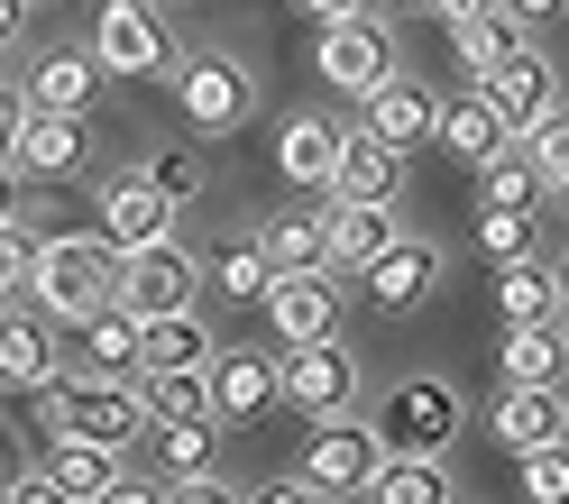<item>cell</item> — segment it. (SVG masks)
<instances>
[{"label": "cell", "instance_id": "cell-9", "mask_svg": "<svg viewBox=\"0 0 569 504\" xmlns=\"http://www.w3.org/2000/svg\"><path fill=\"white\" fill-rule=\"evenodd\" d=\"M174 111H184L202 138H230L248 111H258V92H248V64H230V56H193V64H174Z\"/></svg>", "mask_w": 569, "mask_h": 504}, {"label": "cell", "instance_id": "cell-17", "mask_svg": "<svg viewBox=\"0 0 569 504\" xmlns=\"http://www.w3.org/2000/svg\"><path fill=\"white\" fill-rule=\"evenodd\" d=\"M340 120L322 111H284L276 120V165H284V184H303V193H331V165H340Z\"/></svg>", "mask_w": 569, "mask_h": 504}, {"label": "cell", "instance_id": "cell-36", "mask_svg": "<svg viewBox=\"0 0 569 504\" xmlns=\"http://www.w3.org/2000/svg\"><path fill=\"white\" fill-rule=\"evenodd\" d=\"M478 248L487 258H523L532 248V211L523 202H478Z\"/></svg>", "mask_w": 569, "mask_h": 504}, {"label": "cell", "instance_id": "cell-6", "mask_svg": "<svg viewBox=\"0 0 569 504\" xmlns=\"http://www.w3.org/2000/svg\"><path fill=\"white\" fill-rule=\"evenodd\" d=\"M386 467V431L377 422H349V413H322L303 441V477L312 495H368V477Z\"/></svg>", "mask_w": 569, "mask_h": 504}, {"label": "cell", "instance_id": "cell-39", "mask_svg": "<svg viewBox=\"0 0 569 504\" xmlns=\"http://www.w3.org/2000/svg\"><path fill=\"white\" fill-rule=\"evenodd\" d=\"M148 174H157V184H166L174 202H193V193H202V157H193V148H166V157H148Z\"/></svg>", "mask_w": 569, "mask_h": 504}, {"label": "cell", "instance_id": "cell-21", "mask_svg": "<svg viewBox=\"0 0 569 504\" xmlns=\"http://www.w3.org/2000/svg\"><path fill=\"white\" fill-rule=\"evenodd\" d=\"M322 239H331V266L359 275L377 248L396 239V202H340V193H322Z\"/></svg>", "mask_w": 569, "mask_h": 504}, {"label": "cell", "instance_id": "cell-44", "mask_svg": "<svg viewBox=\"0 0 569 504\" xmlns=\"http://www.w3.org/2000/svg\"><path fill=\"white\" fill-rule=\"evenodd\" d=\"M506 10H515V19H523V28H542V19H551V10H560V0H506Z\"/></svg>", "mask_w": 569, "mask_h": 504}, {"label": "cell", "instance_id": "cell-18", "mask_svg": "<svg viewBox=\"0 0 569 504\" xmlns=\"http://www.w3.org/2000/svg\"><path fill=\"white\" fill-rule=\"evenodd\" d=\"M331 193L340 202H405V148H386L377 129H349L340 165H331Z\"/></svg>", "mask_w": 569, "mask_h": 504}, {"label": "cell", "instance_id": "cell-33", "mask_svg": "<svg viewBox=\"0 0 569 504\" xmlns=\"http://www.w3.org/2000/svg\"><path fill=\"white\" fill-rule=\"evenodd\" d=\"M157 458L166 477H202L221 458V413H193V422H157Z\"/></svg>", "mask_w": 569, "mask_h": 504}, {"label": "cell", "instance_id": "cell-1", "mask_svg": "<svg viewBox=\"0 0 569 504\" xmlns=\"http://www.w3.org/2000/svg\"><path fill=\"white\" fill-rule=\"evenodd\" d=\"M38 431H47V441L83 431V441L129 450L138 431H157V422H148V394H138V376H101V367H83V376L38 385Z\"/></svg>", "mask_w": 569, "mask_h": 504}, {"label": "cell", "instance_id": "cell-13", "mask_svg": "<svg viewBox=\"0 0 569 504\" xmlns=\"http://www.w3.org/2000/svg\"><path fill=\"white\" fill-rule=\"evenodd\" d=\"M478 92H487V111L523 138L532 120L551 111V64H542V47H532V38H523V47H506V56H496L487 74H478Z\"/></svg>", "mask_w": 569, "mask_h": 504}, {"label": "cell", "instance_id": "cell-45", "mask_svg": "<svg viewBox=\"0 0 569 504\" xmlns=\"http://www.w3.org/2000/svg\"><path fill=\"white\" fill-rule=\"evenodd\" d=\"M19 19H28V0H0V47L19 38Z\"/></svg>", "mask_w": 569, "mask_h": 504}, {"label": "cell", "instance_id": "cell-35", "mask_svg": "<svg viewBox=\"0 0 569 504\" xmlns=\"http://www.w3.org/2000/svg\"><path fill=\"white\" fill-rule=\"evenodd\" d=\"M523 157H532V174L560 193V184H569V111H542V120H532V129H523Z\"/></svg>", "mask_w": 569, "mask_h": 504}, {"label": "cell", "instance_id": "cell-32", "mask_svg": "<svg viewBox=\"0 0 569 504\" xmlns=\"http://www.w3.org/2000/svg\"><path fill=\"white\" fill-rule=\"evenodd\" d=\"M202 284H211L221 303H267L276 266H267V248H258V239H239V248H221V258L202 266Z\"/></svg>", "mask_w": 569, "mask_h": 504}, {"label": "cell", "instance_id": "cell-46", "mask_svg": "<svg viewBox=\"0 0 569 504\" xmlns=\"http://www.w3.org/2000/svg\"><path fill=\"white\" fill-rule=\"evenodd\" d=\"M386 10H441V0H386Z\"/></svg>", "mask_w": 569, "mask_h": 504}, {"label": "cell", "instance_id": "cell-28", "mask_svg": "<svg viewBox=\"0 0 569 504\" xmlns=\"http://www.w3.org/2000/svg\"><path fill=\"white\" fill-rule=\"evenodd\" d=\"M138 394H148V422L221 413V404H211V367H138Z\"/></svg>", "mask_w": 569, "mask_h": 504}, {"label": "cell", "instance_id": "cell-3", "mask_svg": "<svg viewBox=\"0 0 569 504\" xmlns=\"http://www.w3.org/2000/svg\"><path fill=\"white\" fill-rule=\"evenodd\" d=\"M312 74H322L340 101H368L386 74H396V28H386L377 10L322 19V38H312Z\"/></svg>", "mask_w": 569, "mask_h": 504}, {"label": "cell", "instance_id": "cell-25", "mask_svg": "<svg viewBox=\"0 0 569 504\" xmlns=\"http://www.w3.org/2000/svg\"><path fill=\"white\" fill-rule=\"evenodd\" d=\"M47 467H56V495H111L120 486V450L111 441H83V431H64V441H47Z\"/></svg>", "mask_w": 569, "mask_h": 504}, {"label": "cell", "instance_id": "cell-19", "mask_svg": "<svg viewBox=\"0 0 569 504\" xmlns=\"http://www.w3.org/2000/svg\"><path fill=\"white\" fill-rule=\"evenodd\" d=\"M92 157V111H38L28 101V129H19V174H74Z\"/></svg>", "mask_w": 569, "mask_h": 504}, {"label": "cell", "instance_id": "cell-14", "mask_svg": "<svg viewBox=\"0 0 569 504\" xmlns=\"http://www.w3.org/2000/svg\"><path fill=\"white\" fill-rule=\"evenodd\" d=\"M487 431H496V450H506V458L551 450V441H569V394H560V385H515V376H506Z\"/></svg>", "mask_w": 569, "mask_h": 504}, {"label": "cell", "instance_id": "cell-48", "mask_svg": "<svg viewBox=\"0 0 569 504\" xmlns=\"http://www.w3.org/2000/svg\"><path fill=\"white\" fill-rule=\"evenodd\" d=\"M560 340H569V312H560Z\"/></svg>", "mask_w": 569, "mask_h": 504}, {"label": "cell", "instance_id": "cell-22", "mask_svg": "<svg viewBox=\"0 0 569 504\" xmlns=\"http://www.w3.org/2000/svg\"><path fill=\"white\" fill-rule=\"evenodd\" d=\"M92 92H101L92 38L83 47H47L38 64H28V101H38V111H92Z\"/></svg>", "mask_w": 569, "mask_h": 504}, {"label": "cell", "instance_id": "cell-10", "mask_svg": "<svg viewBox=\"0 0 569 504\" xmlns=\"http://www.w3.org/2000/svg\"><path fill=\"white\" fill-rule=\"evenodd\" d=\"M276 367H284V404H295L303 422L349 413V394H359V357L340 349V331H331V340H303V349H284Z\"/></svg>", "mask_w": 569, "mask_h": 504}, {"label": "cell", "instance_id": "cell-31", "mask_svg": "<svg viewBox=\"0 0 569 504\" xmlns=\"http://www.w3.org/2000/svg\"><path fill=\"white\" fill-rule=\"evenodd\" d=\"M258 248H267V266H276V275H284V266H331L322 211H276V221L258 230Z\"/></svg>", "mask_w": 569, "mask_h": 504}, {"label": "cell", "instance_id": "cell-42", "mask_svg": "<svg viewBox=\"0 0 569 504\" xmlns=\"http://www.w3.org/2000/svg\"><path fill=\"white\" fill-rule=\"evenodd\" d=\"M295 10H303L312 28H322V19H349V10H368V0H295Z\"/></svg>", "mask_w": 569, "mask_h": 504}, {"label": "cell", "instance_id": "cell-30", "mask_svg": "<svg viewBox=\"0 0 569 504\" xmlns=\"http://www.w3.org/2000/svg\"><path fill=\"white\" fill-rule=\"evenodd\" d=\"M83 367L138 376V312H129V303H101V312L83 321Z\"/></svg>", "mask_w": 569, "mask_h": 504}, {"label": "cell", "instance_id": "cell-37", "mask_svg": "<svg viewBox=\"0 0 569 504\" xmlns=\"http://www.w3.org/2000/svg\"><path fill=\"white\" fill-rule=\"evenodd\" d=\"M515 467H523V495H542V504H560V495H569V441H551V450H523Z\"/></svg>", "mask_w": 569, "mask_h": 504}, {"label": "cell", "instance_id": "cell-8", "mask_svg": "<svg viewBox=\"0 0 569 504\" xmlns=\"http://www.w3.org/2000/svg\"><path fill=\"white\" fill-rule=\"evenodd\" d=\"M202 294V258H193V248L184 239H148V248H120V303L138 312V321H148V312H184Z\"/></svg>", "mask_w": 569, "mask_h": 504}, {"label": "cell", "instance_id": "cell-2", "mask_svg": "<svg viewBox=\"0 0 569 504\" xmlns=\"http://www.w3.org/2000/svg\"><path fill=\"white\" fill-rule=\"evenodd\" d=\"M28 294H38L64 331H83L101 303H120V248L111 239H38V266H28Z\"/></svg>", "mask_w": 569, "mask_h": 504}, {"label": "cell", "instance_id": "cell-29", "mask_svg": "<svg viewBox=\"0 0 569 504\" xmlns=\"http://www.w3.org/2000/svg\"><path fill=\"white\" fill-rule=\"evenodd\" d=\"M377 504H450V467L441 458H413V450H386V467L368 477Z\"/></svg>", "mask_w": 569, "mask_h": 504}, {"label": "cell", "instance_id": "cell-15", "mask_svg": "<svg viewBox=\"0 0 569 504\" xmlns=\"http://www.w3.org/2000/svg\"><path fill=\"white\" fill-rule=\"evenodd\" d=\"M211 404H221V422H258L284 404V367L267 349H211Z\"/></svg>", "mask_w": 569, "mask_h": 504}, {"label": "cell", "instance_id": "cell-4", "mask_svg": "<svg viewBox=\"0 0 569 504\" xmlns=\"http://www.w3.org/2000/svg\"><path fill=\"white\" fill-rule=\"evenodd\" d=\"M92 56H101V74H120V83H157V74H174V38H166V19L148 10V0H101Z\"/></svg>", "mask_w": 569, "mask_h": 504}, {"label": "cell", "instance_id": "cell-40", "mask_svg": "<svg viewBox=\"0 0 569 504\" xmlns=\"http://www.w3.org/2000/svg\"><path fill=\"white\" fill-rule=\"evenodd\" d=\"M0 495H10V504H56V467H47V458H38V467H19Z\"/></svg>", "mask_w": 569, "mask_h": 504}, {"label": "cell", "instance_id": "cell-38", "mask_svg": "<svg viewBox=\"0 0 569 504\" xmlns=\"http://www.w3.org/2000/svg\"><path fill=\"white\" fill-rule=\"evenodd\" d=\"M28 266H38V239H28L19 221H0V303L28 294Z\"/></svg>", "mask_w": 569, "mask_h": 504}, {"label": "cell", "instance_id": "cell-49", "mask_svg": "<svg viewBox=\"0 0 569 504\" xmlns=\"http://www.w3.org/2000/svg\"><path fill=\"white\" fill-rule=\"evenodd\" d=\"M560 211H569V184H560Z\"/></svg>", "mask_w": 569, "mask_h": 504}, {"label": "cell", "instance_id": "cell-24", "mask_svg": "<svg viewBox=\"0 0 569 504\" xmlns=\"http://www.w3.org/2000/svg\"><path fill=\"white\" fill-rule=\"evenodd\" d=\"M138 367H211V331H202V312H148L138 321Z\"/></svg>", "mask_w": 569, "mask_h": 504}, {"label": "cell", "instance_id": "cell-7", "mask_svg": "<svg viewBox=\"0 0 569 504\" xmlns=\"http://www.w3.org/2000/svg\"><path fill=\"white\" fill-rule=\"evenodd\" d=\"M377 431H386V450L441 458V450L459 441V385H450V376H405V385L377 404Z\"/></svg>", "mask_w": 569, "mask_h": 504}, {"label": "cell", "instance_id": "cell-12", "mask_svg": "<svg viewBox=\"0 0 569 504\" xmlns=\"http://www.w3.org/2000/svg\"><path fill=\"white\" fill-rule=\"evenodd\" d=\"M174 211H184V202H174L148 165H129V174L101 184V239H111V248H148V239L174 230Z\"/></svg>", "mask_w": 569, "mask_h": 504}, {"label": "cell", "instance_id": "cell-11", "mask_svg": "<svg viewBox=\"0 0 569 504\" xmlns=\"http://www.w3.org/2000/svg\"><path fill=\"white\" fill-rule=\"evenodd\" d=\"M359 294H368L377 312H396V321L422 312V303L441 294V248H432V239H386L377 258L359 266Z\"/></svg>", "mask_w": 569, "mask_h": 504}, {"label": "cell", "instance_id": "cell-34", "mask_svg": "<svg viewBox=\"0 0 569 504\" xmlns=\"http://www.w3.org/2000/svg\"><path fill=\"white\" fill-rule=\"evenodd\" d=\"M542 193V174H532V157H523V138H506L487 165H478V202H532Z\"/></svg>", "mask_w": 569, "mask_h": 504}, {"label": "cell", "instance_id": "cell-20", "mask_svg": "<svg viewBox=\"0 0 569 504\" xmlns=\"http://www.w3.org/2000/svg\"><path fill=\"white\" fill-rule=\"evenodd\" d=\"M359 129H377L386 148H422V138L441 129V101L422 92V83H405V74H386V83L359 101Z\"/></svg>", "mask_w": 569, "mask_h": 504}, {"label": "cell", "instance_id": "cell-5", "mask_svg": "<svg viewBox=\"0 0 569 504\" xmlns=\"http://www.w3.org/2000/svg\"><path fill=\"white\" fill-rule=\"evenodd\" d=\"M340 303H349V275L340 266H284L258 312H267V331L284 349H303V340H331L340 331Z\"/></svg>", "mask_w": 569, "mask_h": 504}, {"label": "cell", "instance_id": "cell-26", "mask_svg": "<svg viewBox=\"0 0 569 504\" xmlns=\"http://www.w3.org/2000/svg\"><path fill=\"white\" fill-rule=\"evenodd\" d=\"M496 312L506 321H551L560 312V266H542L523 248V258H496Z\"/></svg>", "mask_w": 569, "mask_h": 504}, {"label": "cell", "instance_id": "cell-43", "mask_svg": "<svg viewBox=\"0 0 569 504\" xmlns=\"http://www.w3.org/2000/svg\"><path fill=\"white\" fill-rule=\"evenodd\" d=\"M10 174H19V165L0 157V221H19V184H10Z\"/></svg>", "mask_w": 569, "mask_h": 504}, {"label": "cell", "instance_id": "cell-16", "mask_svg": "<svg viewBox=\"0 0 569 504\" xmlns=\"http://www.w3.org/2000/svg\"><path fill=\"white\" fill-rule=\"evenodd\" d=\"M56 331L64 321L38 303V312H10L0 303V385L10 394H38V385H56Z\"/></svg>", "mask_w": 569, "mask_h": 504}, {"label": "cell", "instance_id": "cell-27", "mask_svg": "<svg viewBox=\"0 0 569 504\" xmlns=\"http://www.w3.org/2000/svg\"><path fill=\"white\" fill-rule=\"evenodd\" d=\"M506 376L515 385H560V357H569V340H560V312L551 321H506Z\"/></svg>", "mask_w": 569, "mask_h": 504}, {"label": "cell", "instance_id": "cell-47", "mask_svg": "<svg viewBox=\"0 0 569 504\" xmlns=\"http://www.w3.org/2000/svg\"><path fill=\"white\" fill-rule=\"evenodd\" d=\"M560 312H569V258H560Z\"/></svg>", "mask_w": 569, "mask_h": 504}, {"label": "cell", "instance_id": "cell-41", "mask_svg": "<svg viewBox=\"0 0 569 504\" xmlns=\"http://www.w3.org/2000/svg\"><path fill=\"white\" fill-rule=\"evenodd\" d=\"M19 129H28V83L19 92L0 83V157H19Z\"/></svg>", "mask_w": 569, "mask_h": 504}, {"label": "cell", "instance_id": "cell-23", "mask_svg": "<svg viewBox=\"0 0 569 504\" xmlns=\"http://www.w3.org/2000/svg\"><path fill=\"white\" fill-rule=\"evenodd\" d=\"M506 138H515V129L487 111V92H459V101H441V129H432V148H441L450 165H469V174H478L496 148H506Z\"/></svg>", "mask_w": 569, "mask_h": 504}]
</instances>
